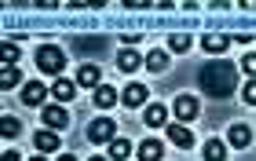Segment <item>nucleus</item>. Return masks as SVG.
Returning <instances> with one entry per match:
<instances>
[{
    "label": "nucleus",
    "instance_id": "obj_1",
    "mask_svg": "<svg viewBox=\"0 0 256 161\" xmlns=\"http://www.w3.org/2000/svg\"><path fill=\"white\" fill-rule=\"evenodd\" d=\"M202 88H205L212 99H227L230 92L238 88L234 66H230V62H208L205 70H202Z\"/></svg>",
    "mask_w": 256,
    "mask_h": 161
},
{
    "label": "nucleus",
    "instance_id": "obj_2",
    "mask_svg": "<svg viewBox=\"0 0 256 161\" xmlns=\"http://www.w3.org/2000/svg\"><path fill=\"white\" fill-rule=\"evenodd\" d=\"M37 66H40V74H62V66H66V55L59 48H40L37 52Z\"/></svg>",
    "mask_w": 256,
    "mask_h": 161
},
{
    "label": "nucleus",
    "instance_id": "obj_3",
    "mask_svg": "<svg viewBox=\"0 0 256 161\" xmlns=\"http://www.w3.org/2000/svg\"><path fill=\"white\" fill-rule=\"evenodd\" d=\"M88 140H92V143H114V140H118V124H114L110 118L92 121V124H88Z\"/></svg>",
    "mask_w": 256,
    "mask_h": 161
},
{
    "label": "nucleus",
    "instance_id": "obj_4",
    "mask_svg": "<svg viewBox=\"0 0 256 161\" xmlns=\"http://www.w3.org/2000/svg\"><path fill=\"white\" fill-rule=\"evenodd\" d=\"M198 110H202V106H198V99H194V96H180L176 102H172V114H176L180 121H194V118H198Z\"/></svg>",
    "mask_w": 256,
    "mask_h": 161
},
{
    "label": "nucleus",
    "instance_id": "obj_5",
    "mask_svg": "<svg viewBox=\"0 0 256 161\" xmlns=\"http://www.w3.org/2000/svg\"><path fill=\"white\" fill-rule=\"evenodd\" d=\"M44 99H48V88H44L40 80H30V84L22 88V102H26V106H40Z\"/></svg>",
    "mask_w": 256,
    "mask_h": 161
},
{
    "label": "nucleus",
    "instance_id": "obj_6",
    "mask_svg": "<svg viewBox=\"0 0 256 161\" xmlns=\"http://www.w3.org/2000/svg\"><path fill=\"white\" fill-rule=\"evenodd\" d=\"M146 96H150V92H146V84H128L121 99H124V106L139 110V106H146Z\"/></svg>",
    "mask_w": 256,
    "mask_h": 161
},
{
    "label": "nucleus",
    "instance_id": "obj_7",
    "mask_svg": "<svg viewBox=\"0 0 256 161\" xmlns=\"http://www.w3.org/2000/svg\"><path fill=\"white\" fill-rule=\"evenodd\" d=\"M40 118H44V128H66V121H70L62 106H44Z\"/></svg>",
    "mask_w": 256,
    "mask_h": 161
},
{
    "label": "nucleus",
    "instance_id": "obj_8",
    "mask_svg": "<svg viewBox=\"0 0 256 161\" xmlns=\"http://www.w3.org/2000/svg\"><path fill=\"white\" fill-rule=\"evenodd\" d=\"M168 140L180 146V150H190L194 146V136H190V128H183V124H168Z\"/></svg>",
    "mask_w": 256,
    "mask_h": 161
},
{
    "label": "nucleus",
    "instance_id": "obj_9",
    "mask_svg": "<svg viewBox=\"0 0 256 161\" xmlns=\"http://www.w3.org/2000/svg\"><path fill=\"white\" fill-rule=\"evenodd\" d=\"M33 143H37L40 154H55V150H59V136H52V128L37 132V136H33Z\"/></svg>",
    "mask_w": 256,
    "mask_h": 161
},
{
    "label": "nucleus",
    "instance_id": "obj_10",
    "mask_svg": "<svg viewBox=\"0 0 256 161\" xmlns=\"http://www.w3.org/2000/svg\"><path fill=\"white\" fill-rule=\"evenodd\" d=\"M227 143H230V146H238V150H246V146L252 143V132L246 128V124H234V128L227 132Z\"/></svg>",
    "mask_w": 256,
    "mask_h": 161
},
{
    "label": "nucleus",
    "instance_id": "obj_11",
    "mask_svg": "<svg viewBox=\"0 0 256 161\" xmlns=\"http://www.w3.org/2000/svg\"><path fill=\"white\" fill-rule=\"evenodd\" d=\"M99 66H80V70H77V84L80 88H99Z\"/></svg>",
    "mask_w": 256,
    "mask_h": 161
},
{
    "label": "nucleus",
    "instance_id": "obj_12",
    "mask_svg": "<svg viewBox=\"0 0 256 161\" xmlns=\"http://www.w3.org/2000/svg\"><path fill=\"white\" fill-rule=\"evenodd\" d=\"M52 96L59 99V102H70L77 96V80H55V88H52Z\"/></svg>",
    "mask_w": 256,
    "mask_h": 161
},
{
    "label": "nucleus",
    "instance_id": "obj_13",
    "mask_svg": "<svg viewBox=\"0 0 256 161\" xmlns=\"http://www.w3.org/2000/svg\"><path fill=\"white\" fill-rule=\"evenodd\" d=\"M114 102H118V92H114L110 84H99V88H96V106H99V110H110Z\"/></svg>",
    "mask_w": 256,
    "mask_h": 161
},
{
    "label": "nucleus",
    "instance_id": "obj_14",
    "mask_svg": "<svg viewBox=\"0 0 256 161\" xmlns=\"http://www.w3.org/2000/svg\"><path fill=\"white\" fill-rule=\"evenodd\" d=\"M146 70L165 74V70H168V52H161V48H158V52H150V55H146Z\"/></svg>",
    "mask_w": 256,
    "mask_h": 161
},
{
    "label": "nucleus",
    "instance_id": "obj_15",
    "mask_svg": "<svg viewBox=\"0 0 256 161\" xmlns=\"http://www.w3.org/2000/svg\"><path fill=\"white\" fill-rule=\"evenodd\" d=\"M143 121L150 124V128H158V124H165V121H168V106H146Z\"/></svg>",
    "mask_w": 256,
    "mask_h": 161
},
{
    "label": "nucleus",
    "instance_id": "obj_16",
    "mask_svg": "<svg viewBox=\"0 0 256 161\" xmlns=\"http://www.w3.org/2000/svg\"><path fill=\"white\" fill-rule=\"evenodd\" d=\"M227 44H230V37H216V33H208V37H202V48H205V52H212V55L227 52Z\"/></svg>",
    "mask_w": 256,
    "mask_h": 161
},
{
    "label": "nucleus",
    "instance_id": "obj_17",
    "mask_svg": "<svg viewBox=\"0 0 256 161\" xmlns=\"http://www.w3.org/2000/svg\"><path fill=\"white\" fill-rule=\"evenodd\" d=\"M118 66H121L124 74H136V70H139V52H132V48H124V52L118 55Z\"/></svg>",
    "mask_w": 256,
    "mask_h": 161
},
{
    "label": "nucleus",
    "instance_id": "obj_18",
    "mask_svg": "<svg viewBox=\"0 0 256 161\" xmlns=\"http://www.w3.org/2000/svg\"><path fill=\"white\" fill-rule=\"evenodd\" d=\"M139 161H161V143L158 140L139 143Z\"/></svg>",
    "mask_w": 256,
    "mask_h": 161
},
{
    "label": "nucleus",
    "instance_id": "obj_19",
    "mask_svg": "<svg viewBox=\"0 0 256 161\" xmlns=\"http://www.w3.org/2000/svg\"><path fill=\"white\" fill-rule=\"evenodd\" d=\"M205 161H227V146L212 140V143H205Z\"/></svg>",
    "mask_w": 256,
    "mask_h": 161
},
{
    "label": "nucleus",
    "instance_id": "obj_20",
    "mask_svg": "<svg viewBox=\"0 0 256 161\" xmlns=\"http://www.w3.org/2000/svg\"><path fill=\"white\" fill-rule=\"evenodd\" d=\"M128 154H132V143H128V140H114L110 143V158L114 161H124Z\"/></svg>",
    "mask_w": 256,
    "mask_h": 161
},
{
    "label": "nucleus",
    "instance_id": "obj_21",
    "mask_svg": "<svg viewBox=\"0 0 256 161\" xmlns=\"http://www.w3.org/2000/svg\"><path fill=\"white\" fill-rule=\"evenodd\" d=\"M0 132H4V140H15V136L22 132V121H18V118H4V124H0Z\"/></svg>",
    "mask_w": 256,
    "mask_h": 161
},
{
    "label": "nucleus",
    "instance_id": "obj_22",
    "mask_svg": "<svg viewBox=\"0 0 256 161\" xmlns=\"http://www.w3.org/2000/svg\"><path fill=\"white\" fill-rule=\"evenodd\" d=\"M18 66H4V74H0V84H4V88H15L18 84Z\"/></svg>",
    "mask_w": 256,
    "mask_h": 161
},
{
    "label": "nucleus",
    "instance_id": "obj_23",
    "mask_svg": "<svg viewBox=\"0 0 256 161\" xmlns=\"http://www.w3.org/2000/svg\"><path fill=\"white\" fill-rule=\"evenodd\" d=\"M168 48L172 52H190V37L187 33H176V37H168Z\"/></svg>",
    "mask_w": 256,
    "mask_h": 161
},
{
    "label": "nucleus",
    "instance_id": "obj_24",
    "mask_svg": "<svg viewBox=\"0 0 256 161\" xmlns=\"http://www.w3.org/2000/svg\"><path fill=\"white\" fill-rule=\"evenodd\" d=\"M242 99H246V102H249V106H256V77L249 80V84H246V88H242Z\"/></svg>",
    "mask_w": 256,
    "mask_h": 161
},
{
    "label": "nucleus",
    "instance_id": "obj_25",
    "mask_svg": "<svg viewBox=\"0 0 256 161\" xmlns=\"http://www.w3.org/2000/svg\"><path fill=\"white\" fill-rule=\"evenodd\" d=\"M18 62V48L15 44H4V66H15Z\"/></svg>",
    "mask_w": 256,
    "mask_h": 161
},
{
    "label": "nucleus",
    "instance_id": "obj_26",
    "mask_svg": "<svg viewBox=\"0 0 256 161\" xmlns=\"http://www.w3.org/2000/svg\"><path fill=\"white\" fill-rule=\"evenodd\" d=\"M242 70H246L249 77H256V52H249L246 59H242Z\"/></svg>",
    "mask_w": 256,
    "mask_h": 161
},
{
    "label": "nucleus",
    "instance_id": "obj_27",
    "mask_svg": "<svg viewBox=\"0 0 256 161\" xmlns=\"http://www.w3.org/2000/svg\"><path fill=\"white\" fill-rule=\"evenodd\" d=\"M4 161H22V158H18L15 150H8V154H4Z\"/></svg>",
    "mask_w": 256,
    "mask_h": 161
},
{
    "label": "nucleus",
    "instance_id": "obj_28",
    "mask_svg": "<svg viewBox=\"0 0 256 161\" xmlns=\"http://www.w3.org/2000/svg\"><path fill=\"white\" fill-rule=\"evenodd\" d=\"M59 161H77V158H74V154H62V158H59Z\"/></svg>",
    "mask_w": 256,
    "mask_h": 161
},
{
    "label": "nucleus",
    "instance_id": "obj_29",
    "mask_svg": "<svg viewBox=\"0 0 256 161\" xmlns=\"http://www.w3.org/2000/svg\"><path fill=\"white\" fill-rule=\"evenodd\" d=\"M92 161H106V158H92Z\"/></svg>",
    "mask_w": 256,
    "mask_h": 161
},
{
    "label": "nucleus",
    "instance_id": "obj_30",
    "mask_svg": "<svg viewBox=\"0 0 256 161\" xmlns=\"http://www.w3.org/2000/svg\"><path fill=\"white\" fill-rule=\"evenodd\" d=\"M33 161H48V158H33Z\"/></svg>",
    "mask_w": 256,
    "mask_h": 161
}]
</instances>
